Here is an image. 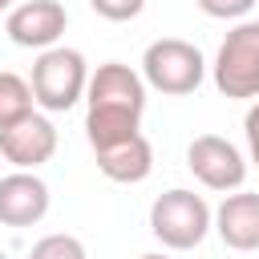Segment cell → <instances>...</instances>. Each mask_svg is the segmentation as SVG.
I'll list each match as a JSON object with an SVG mask.
<instances>
[{
  "instance_id": "30bf717a",
  "label": "cell",
  "mask_w": 259,
  "mask_h": 259,
  "mask_svg": "<svg viewBox=\"0 0 259 259\" xmlns=\"http://www.w3.org/2000/svg\"><path fill=\"white\" fill-rule=\"evenodd\" d=\"M210 227L219 231V239L231 251H259V194H251V190L227 194L219 202Z\"/></svg>"
},
{
  "instance_id": "7a4b0ae2",
  "label": "cell",
  "mask_w": 259,
  "mask_h": 259,
  "mask_svg": "<svg viewBox=\"0 0 259 259\" xmlns=\"http://www.w3.org/2000/svg\"><path fill=\"white\" fill-rule=\"evenodd\" d=\"M32 101L49 113H65L73 109L81 97H85V85H89V65L77 49H65V45H53L45 49L36 61H32Z\"/></svg>"
},
{
  "instance_id": "8992f818",
  "label": "cell",
  "mask_w": 259,
  "mask_h": 259,
  "mask_svg": "<svg viewBox=\"0 0 259 259\" xmlns=\"http://www.w3.org/2000/svg\"><path fill=\"white\" fill-rule=\"evenodd\" d=\"M186 166L190 174L206 186V190H239L243 178H247V162H243V150L219 134H198L190 146H186Z\"/></svg>"
},
{
  "instance_id": "5b68a950",
  "label": "cell",
  "mask_w": 259,
  "mask_h": 259,
  "mask_svg": "<svg viewBox=\"0 0 259 259\" xmlns=\"http://www.w3.org/2000/svg\"><path fill=\"white\" fill-rule=\"evenodd\" d=\"M214 89L231 101L259 97V20H239L214 53Z\"/></svg>"
},
{
  "instance_id": "277c9868",
  "label": "cell",
  "mask_w": 259,
  "mask_h": 259,
  "mask_svg": "<svg viewBox=\"0 0 259 259\" xmlns=\"http://www.w3.org/2000/svg\"><path fill=\"white\" fill-rule=\"evenodd\" d=\"M206 77V61L198 53V45L182 40V36H162L154 45H146L142 53V81L146 89H158L166 97H186L202 85Z\"/></svg>"
},
{
  "instance_id": "6da1fadb",
  "label": "cell",
  "mask_w": 259,
  "mask_h": 259,
  "mask_svg": "<svg viewBox=\"0 0 259 259\" xmlns=\"http://www.w3.org/2000/svg\"><path fill=\"white\" fill-rule=\"evenodd\" d=\"M85 138L93 150H105L113 142H125L142 134V113H146V81L121 61L97 65L85 85Z\"/></svg>"
},
{
  "instance_id": "9a60e30c",
  "label": "cell",
  "mask_w": 259,
  "mask_h": 259,
  "mask_svg": "<svg viewBox=\"0 0 259 259\" xmlns=\"http://www.w3.org/2000/svg\"><path fill=\"white\" fill-rule=\"evenodd\" d=\"M206 16H214V20H243L259 0H194Z\"/></svg>"
},
{
  "instance_id": "ba28073f",
  "label": "cell",
  "mask_w": 259,
  "mask_h": 259,
  "mask_svg": "<svg viewBox=\"0 0 259 259\" xmlns=\"http://www.w3.org/2000/svg\"><path fill=\"white\" fill-rule=\"evenodd\" d=\"M53 154H57V130L40 113H28L24 121L0 130V158L12 162L16 170H36Z\"/></svg>"
},
{
  "instance_id": "9c48e42d",
  "label": "cell",
  "mask_w": 259,
  "mask_h": 259,
  "mask_svg": "<svg viewBox=\"0 0 259 259\" xmlns=\"http://www.w3.org/2000/svg\"><path fill=\"white\" fill-rule=\"evenodd\" d=\"M49 214V186L32 170H12L0 178V223L4 227H36Z\"/></svg>"
},
{
  "instance_id": "5bb4252c",
  "label": "cell",
  "mask_w": 259,
  "mask_h": 259,
  "mask_svg": "<svg viewBox=\"0 0 259 259\" xmlns=\"http://www.w3.org/2000/svg\"><path fill=\"white\" fill-rule=\"evenodd\" d=\"M89 8L101 16V20H113V24H125L134 16H142L146 0H89Z\"/></svg>"
},
{
  "instance_id": "ac0fdd59",
  "label": "cell",
  "mask_w": 259,
  "mask_h": 259,
  "mask_svg": "<svg viewBox=\"0 0 259 259\" xmlns=\"http://www.w3.org/2000/svg\"><path fill=\"white\" fill-rule=\"evenodd\" d=\"M0 12H12V0H0Z\"/></svg>"
},
{
  "instance_id": "4fadbf2b",
  "label": "cell",
  "mask_w": 259,
  "mask_h": 259,
  "mask_svg": "<svg viewBox=\"0 0 259 259\" xmlns=\"http://www.w3.org/2000/svg\"><path fill=\"white\" fill-rule=\"evenodd\" d=\"M28 259H89V255H85V243L77 235H45L32 243Z\"/></svg>"
},
{
  "instance_id": "52a82bcc",
  "label": "cell",
  "mask_w": 259,
  "mask_h": 259,
  "mask_svg": "<svg viewBox=\"0 0 259 259\" xmlns=\"http://www.w3.org/2000/svg\"><path fill=\"white\" fill-rule=\"evenodd\" d=\"M69 28V12L61 0H24V4H12L8 20H4V32L12 45L20 49H53Z\"/></svg>"
},
{
  "instance_id": "2e32d148",
  "label": "cell",
  "mask_w": 259,
  "mask_h": 259,
  "mask_svg": "<svg viewBox=\"0 0 259 259\" xmlns=\"http://www.w3.org/2000/svg\"><path fill=\"white\" fill-rule=\"evenodd\" d=\"M243 134H247V150H251V162L259 166V101L247 109V117H243Z\"/></svg>"
},
{
  "instance_id": "7c38bea8",
  "label": "cell",
  "mask_w": 259,
  "mask_h": 259,
  "mask_svg": "<svg viewBox=\"0 0 259 259\" xmlns=\"http://www.w3.org/2000/svg\"><path fill=\"white\" fill-rule=\"evenodd\" d=\"M32 105H36L32 101V85L20 73H0V130H8L16 121H24L28 113H36Z\"/></svg>"
},
{
  "instance_id": "e0dca14e",
  "label": "cell",
  "mask_w": 259,
  "mask_h": 259,
  "mask_svg": "<svg viewBox=\"0 0 259 259\" xmlns=\"http://www.w3.org/2000/svg\"><path fill=\"white\" fill-rule=\"evenodd\" d=\"M138 259H170V255H162V251H150V255H138Z\"/></svg>"
},
{
  "instance_id": "8fae6325",
  "label": "cell",
  "mask_w": 259,
  "mask_h": 259,
  "mask_svg": "<svg viewBox=\"0 0 259 259\" xmlns=\"http://www.w3.org/2000/svg\"><path fill=\"white\" fill-rule=\"evenodd\" d=\"M93 158H97V170L121 186H134V182L150 178V170H154V146L146 134H134V138L113 142L105 150H93Z\"/></svg>"
},
{
  "instance_id": "3957f363",
  "label": "cell",
  "mask_w": 259,
  "mask_h": 259,
  "mask_svg": "<svg viewBox=\"0 0 259 259\" xmlns=\"http://www.w3.org/2000/svg\"><path fill=\"white\" fill-rule=\"evenodd\" d=\"M210 219H214V210L206 206V198L194 190H182V186L158 194L150 206V231L170 251H194L210 235Z\"/></svg>"
}]
</instances>
